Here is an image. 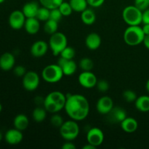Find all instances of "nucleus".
Listing matches in <instances>:
<instances>
[{"label": "nucleus", "instance_id": "nucleus-1", "mask_svg": "<svg viewBox=\"0 0 149 149\" xmlns=\"http://www.w3.org/2000/svg\"><path fill=\"white\" fill-rule=\"evenodd\" d=\"M64 109L71 119L77 122L82 121L90 113V103L82 95L70 94L66 96Z\"/></svg>", "mask_w": 149, "mask_h": 149}, {"label": "nucleus", "instance_id": "nucleus-2", "mask_svg": "<svg viewBox=\"0 0 149 149\" xmlns=\"http://www.w3.org/2000/svg\"><path fill=\"white\" fill-rule=\"evenodd\" d=\"M66 95L61 91H52L45 97L43 106L47 111L52 113H58L65 107Z\"/></svg>", "mask_w": 149, "mask_h": 149}, {"label": "nucleus", "instance_id": "nucleus-3", "mask_svg": "<svg viewBox=\"0 0 149 149\" xmlns=\"http://www.w3.org/2000/svg\"><path fill=\"white\" fill-rule=\"evenodd\" d=\"M145 33L140 26H129L124 33V40L129 46H138L143 43Z\"/></svg>", "mask_w": 149, "mask_h": 149}, {"label": "nucleus", "instance_id": "nucleus-4", "mask_svg": "<svg viewBox=\"0 0 149 149\" xmlns=\"http://www.w3.org/2000/svg\"><path fill=\"white\" fill-rule=\"evenodd\" d=\"M143 11L135 5H129L122 11V18L128 26H140L142 23Z\"/></svg>", "mask_w": 149, "mask_h": 149}, {"label": "nucleus", "instance_id": "nucleus-5", "mask_svg": "<svg viewBox=\"0 0 149 149\" xmlns=\"http://www.w3.org/2000/svg\"><path fill=\"white\" fill-rule=\"evenodd\" d=\"M48 44L52 55L54 56H58L68 46V39L63 33L57 31L56 33L50 35Z\"/></svg>", "mask_w": 149, "mask_h": 149}, {"label": "nucleus", "instance_id": "nucleus-6", "mask_svg": "<svg viewBox=\"0 0 149 149\" xmlns=\"http://www.w3.org/2000/svg\"><path fill=\"white\" fill-rule=\"evenodd\" d=\"M64 76L62 68L58 63L49 64L44 68L42 72V77L46 82L57 83L62 79Z\"/></svg>", "mask_w": 149, "mask_h": 149}, {"label": "nucleus", "instance_id": "nucleus-7", "mask_svg": "<svg viewBox=\"0 0 149 149\" xmlns=\"http://www.w3.org/2000/svg\"><path fill=\"white\" fill-rule=\"evenodd\" d=\"M60 135L65 141H73L78 137L79 134V127L77 121H65L62 126L59 128Z\"/></svg>", "mask_w": 149, "mask_h": 149}, {"label": "nucleus", "instance_id": "nucleus-8", "mask_svg": "<svg viewBox=\"0 0 149 149\" xmlns=\"http://www.w3.org/2000/svg\"><path fill=\"white\" fill-rule=\"evenodd\" d=\"M40 83V78L39 76L36 71H29L26 73L23 77V88L29 92H33L38 88Z\"/></svg>", "mask_w": 149, "mask_h": 149}, {"label": "nucleus", "instance_id": "nucleus-9", "mask_svg": "<svg viewBox=\"0 0 149 149\" xmlns=\"http://www.w3.org/2000/svg\"><path fill=\"white\" fill-rule=\"evenodd\" d=\"M26 17L22 10H14L10 13L8 18V23L10 27L14 30H20L24 27Z\"/></svg>", "mask_w": 149, "mask_h": 149}, {"label": "nucleus", "instance_id": "nucleus-10", "mask_svg": "<svg viewBox=\"0 0 149 149\" xmlns=\"http://www.w3.org/2000/svg\"><path fill=\"white\" fill-rule=\"evenodd\" d=\"M104 133L98 127H92L87 132V143L92 144L96 148L102 145L104 141Z\"/></svg>", "mask_w": 149, "mask_h": 149}, {"label": "nucleus", "instance_id": "nucleus-11", "mask_svg": "<svg viewBox=\"0 0 149 149\" xmlns=\"http://www.w3.org/2000/svg\"><path fill=\"white\" fill-rule=\"evenodd\" d=\"M78 81L80 85L86 89L93 88L96 86L97 79L95 74L91 71H82L78 77Z\"/></svg>", "mask_w": 149, "mask_h": 149}, {"label": "nucleus", "instance_id": "nucleus-12", "mask_svg": "<svg viewBox=\"0 0 149 149\" xmlns=\"http://www.w3.org/2000/svg\"><path fill=\"white\" fill-rule=\"evenodd\" d=\"M113 107V100L111 97L107 95L99 98L96 103V110L100 114L107 115Z\"/></svg>", "mask_w": 149, "mask_h": 149}, {"label": "nucleus", "instance_id": "nucleus-13", "mask_svg": "<svg viewBox=\"0 0 149 149\" xmlns=\"http://www.w3.org/2000/svg\"><path fill=\"white\" fill-rule=\"evenodd\" d=\"M49 48V44L43 40H39L33 43L30 52L34 58H42L46 55Z\"/></svg>", "mask_w": 149, "mask_h": 149}, {"label": "nucleus", "instance_id": "nucleus-14", "mask_svg": "<svg viewBox=\"0 0 149 149\" xmlns=\"http://www.w3.org/2000/svg\"><path fill=\"white\" fill-rule=\"evenodd\" d=\"M4 139L7 143L11 146H15L21 143L23 139V135L22 131L16 129V128H13L10 129L6 132L4 135Z\"/></svg>", "mask_w": 149, "mask_h": 149}, {"label": "nucleus", "instance_id": "nucleus-15", "mask_svg": "<svg viewBox=\"0 0 149 149\" xmlns=\"http://www.w3.org/2000/svg\"><path fill=\"white\" fill-rule=\"evenodd\" d=\"M58 64L62 68L65 76H72L77 72V64L73 59L68 60L60 57Z\"/></svg>", "mask_w": 149, "mask_h": 149}, {"label": "nucleus", "instance_id": "nucleus-16", "mask_svg": "<svg viewBox=\"0 0 149 149\" xmlns=\"http://www.w3.org/2000/svg\"><path fill=\"white\" fill-rule=\"evenodd\" d=\"M107 116L108 119L111 123H121L125 118L127 117L126 111L119 106L113 107Z\"/></svg>", "mask_w": 149, "mask_h": 149}, {"label": "nucleus", "instance_id": "nucleus-17", "mask_svg": "<svg viewBox=\"0 0 149 149\" xmlns=\"http://www.w3.org/2000/svg\"><path fill=\"white\" fill-rule=\"evenodd\" d=\"M15 64V58L11 52H4L0 56V68L3 71L13 69Z\"/></svg>", "mask_w": 149, "mask_h": 149}, {"label": "nucleus", "instance_id": "nucleus-18", "mask_svg": "<svg viewBox=\"0 0 149 149\" xmlns=\"http://www.w3.org/2000/svg\"><path fill=\"white\" fill-rule=\"evenodd\" d=\"M101 37L100 35L95 32L89 33L85 39V45L90 50H96L101 45Z\"/></svg>", "mask_w": 149, "mask_h": 149}, {"label": "nucleus", "instance_id": "nucleus-19", "mask_svg": "<svg viewBox=\"0 0 149 149\" xmlns=\"http://www.w3.org/2000/svg\"><path fill=\"white\" fill-rule=\"evenodd\" d=\"M24 29L29 34H36L40 29V21L36 17L26 18L24 24Z\"/></svg>", "mask_w": 149, "mask_h": 149}, {"label": "nucleus", "instance_id": "nucleus-20", "mask_svg": "<svg viewBox=\"0 0 149 149\" xmlns=\"http://www.w3.org/2000/svg\"><path fill=\"white\" fill-rule=\"evenodd\" d=\"M39 7H40L39 5V3L36 2V1H29V2L26 3L23 5L22 11H23V14L26 17V18H29V17H36Z\"/></svg>", "mask_w": 149, "mask_h": 149}, {"label": "nucleus", "instance_id": "nucleus-21", "mask_svg": "<svg viewBox=\"0 0 149 149\" xmlns=\"http://www.w3.org/2000/svg\"><path fill=\"white\" fill-rule=\"evenodd\" d=\"M121 127L127 133H133L138 130V123L132 117H126L120 123Z\"/></svg>", "mask_w": 149, "mask_h": 149}, {"label": "nucleus", "instance_id": "nucleus-22", "mask_svg": "<svg viewBox=\"0 0 149 149\" xmlns=\"http://www.w3.org/2000/svg\"><path fill=\"white\" fill-rule=\"evenodd\" d=\"M29 125V118L26 115L23 113H20L17 114L13 120V125L14 127L16 129L19 130L20 131H23L27 129Z\"/></svg>", "mask_w": 149, "mask_h": 149}, {"label": "nucleus", "instance_id": "nucleus-23", "mask_svg": "<svg viewBox=\"0 0 149 149\" xmlns=\"http://www.w3.org/2000/svg\"><path fill=\"white\" fill-rule=\"evenodd\" d=\"M135 106L137 110L141 112L149 111V96L141 95L137 97L135 101Z\"/></svg>", "mask_w": 149, "mask_h": 149}, {"label": "nucleus", "instance_id": "nucleus-24", "mask_svg": "<svg viewBox=\"0 0 149 149\" xmlns=\"http://www.w3.org/2000/svg\"><path fill=\"white\" fill-rule=\"evenodd\" d=\"M81 21L87 26L93 25L96 20V15L92 9L87 8L84 11L81 12Z\"/></svg>", "mask_w": 149, "mask_h": 149}, {"label": "nucleus", "instance_id": "nucleus-25", "mask_svg": "<svg viewBox=\"0 0 149 149\" xmlns=\"http://www.w3.org/2000/svg\"><path fill=\"white\" fill-rule=\"evenodd\" d=\"M47 111L44 106L43 107L37 106L32 111V118L37 123H41L44 122L47 118Z\"/></svg>", "mask_w": 149, "mask_h": 149}, {"label": "nucleus", "instance_id": "nucleus-26", "mask_svg": "<svg viewBox=\"0 0 149 149\" xmlns=\"http://www.w3.org/2000/svg\"><path fill=\"white\" fill-rule=\"evenodd\" d=\"M70 4L73 9V11L77 13H81L87 8L88 3L87 0H70Z\"/></svg>", "mask_w": 149, "mask_h": 149}, {"label": "nucleus", "instance_id": "nucleus-27", "mask_svg": "<svg viewBox=\"0 0 149 149\" xmlns=\"http://www.w3.org/2000/svg\"><path fill=\"white\" fill-rule=\"evenodd\" d=\"M58 29V22L55 20L49 19L47 21H45V25H44V31L45 33L47 34L52 35L53 33H56Z\"/></svg>", "mask_w": 149, "mask_h": 149}, {"label": "nucleus", "instance_id": "nucleus-28", "mask_svg": "<svg viewBox=\"0 0 149 149\" xmlns=\"http://www.w3.org/2000/svg\"><path fill=\"white\" fill-rule=\"evenodd\" d=\"M79 66L83 71H91L94 67V63L90 58H83L79 62Z\"/></svg>", "mask_w": 149, "mask_h": 149}, {"label": "nucleus", "instance_id": "nucleus-29", "mask_svg": "<svg viewBox=\"0 0 149 149\" xmlns=\"http://www.w3.org/2000/svg\"><path fill=\"white\" fill-rule=\"evenodd\" d=\"M39 1L42 6L47 7L49 10H52V9L58 8L63 0H39Z\"/></svg>", "mask_w": 149, "mask_h": 149}, {"label": "nucleus", "instance_id": "nucleus-30", "mask_svg": "<svg viewBox=\"0 0 149 149\" xmlns=\"http://www.w3.org/2000/svg\"><path fill=\"white\" fill-rule=\"evenodd\" d=\"M49 13H50V10L42 6L39 8L36 17L39 21L45 22L49 19Z\"/></svg>", "mask_w": 149, "mask_h": 149}, {"label": "nucleus", "instance_id": "nucleus-31", "mask_svg": "<svg viewBox=\"0 0 149 149\" xmlns=\"http://www.w3.org/2000/svg\"><path fill=\"white\" fill-rule=\"evenodd\" d=\"M58 9L60 10L61 13H62L63 16H65V17H68V16L71 15L73 12V9L71 7V4H70L69 2H67V1H63L61 5L59 6Z\"/></svg>", "mask_w": 149, "mask_h": 149}, {"label": "nucleus", "instance_id": "nucleus-32", "mask_svg": "<svg viewBox=\"0 0 149 149\" xmlns=\"http://www.w3.org/2000/svg\"><path fill=\"white\" fill-rule=\"evenodd\" d=\"M75 55L76 51L75 49H74V48L69 46H67L61 52V54H60L61 58H65V59L68 60L74 59V58L75 57Z\"/></svg>", "mask_w": 149, "mask_h": 149}, {"label": "nucleus", "instance_id": "nucleus-33", "mask_svg": "<svg viewBox=\"0 0 149 149\" xmlns=\"http://www.w3.org/2000/svg\"><path fill=\"white\" fill-rule=\"evenodd\" d=\"M122 96H123L124 100L127 103H133L136 100L137 94L135 93V91L132 90H126L123 92L122 93Z\"/></svg>", "mask_w": 149, "mask_h": 149}, {"label": "nucleus", "instance_id": "nucleus-34", "mask_svg": "<svg viewBox=\"0 0 149 149\" xmlns=\"http://www.w3.org/2000/svg\"><path fill=\"white\" fill-rule=\"evenodd\" d=\"M64 122L65 121L63 119L62 116L60 114H58V113H53V115L50 118V123L54 127L60 128Z\"/></svg>", "mask_w": 149, "mask_h": 149}, {"label": "nucleus", "instance_id": "nucleus-35", "mask_svg": "<svg viewBox=\"0 0 149 149\" xmlns=\"http://www.w3.org/2000/svg\"><path fill=\"white\" fill-rule=\"evenodd\" d=\"M96 87L100 93H106L110 88V84L109 81L105 79L97 80V82L96 84Z\"/></svg>", "mask_w": 149, "mask_h": 149}, {"label": "nucleus", "instance_id": "nucleus-36", "mask_svg": "<svg viewBox=\"0 0 149 149\" xmlns=\"http://www.w3.org/2000/svg\"><path fill=\"white\" fill-rule=\"evenodd\" d=\"M62 17H63L62 13H61L60 10L58 8L52 9L50 10V13H49V19L51 20H55L57 22H59L61 20Z\"/></svg>", "mask_w": 149, "mask_h": 149}, {"label": "nucleus", "instance_id": "nucleus-37", "mask_svg": "<svg viewBox=\"0 0 149 149\" xmlns=\"http://www.w3.org/2000/svg\"><path fill=\"white\" fill-rule=\"evenodd\" d=\"M135 6L143 11L149 8V0H135Z\"/></svg>", "mask_w": 149, "mask_h": 149}, {"label": "nucleus", "instance_id": "nucleus-38", "mask_svg": "<svg viewBox=\"0 0 149 149\" xmlns=\"http://www.w3.org/2000/svg\"><path fill=\"white\" fill-rule=\"evenodd\" d=\"M13 72H14L15 75L17 76V77H23L27 71H26V68L24 66L19 65L13 68Z\"/></svg>", "mask_w": 149, "mask_h": 149}, {"label": "nucleus", "instance_id": "nucleus-39", "mask_svg": "<svg viewBox=\"0 0 149 149\" xmlns=\"http://www.w3.org/2000/svg\"><path fill=\"white\" fill-rule=\"evenodd\" d=\"M87 1L88 3V5H90V7L97 8L104 4L105 0H87Z\"/></svg>", "mask_w": 149, "mask_h": 149}, {"label": "nucleus", "instance_id": "nucleus-40", "mask_svg": "<svg viewBox=\"0 0 149 149\" xmlns=\"http://www.w3.org/2000/svg\"><path fill=\"white\" fill-rule=\"evenodd\" d=\"M142 23L143 24H149V8L143 11Z\"/></svg>", "mask_w": 149, "mask_h": 149}, {"label": "nucleus", "instance_id": "nucleus-41", "mask_svg": "<svg viewBox=\"0 0 149 149\" xmlns=\"http://www.w3.org/2000/svg\"><path fill=\"white\" fill-rule=\"evenodd\" d=\"M61 148L62 149H76L77 146L73 143L72 141H66L65 143H64V144H63Z\"/></svg>", "mask_w": 149, "mask_h": 149}, {"label": "nucleus", "instance_id": "nucleus-42", "mask_svg": "<svg viewBox=\"0 0 149 149\" xmlns=\"http://www.w3.org/2000/svg\"><path fill=\"white\" fill-rule=\"evenodd\" d=\"M143 44L147 49H149V35H145V37L143 41Z\"/></svg>", "mask_w": 149, "mask_h": 149}, {"label": "nucleus", "instance_id": "nucleus-43", "mask_svg": "<svg viewBox=\"0 0 149 149\" xmlns=\"http://www.w3.org/2000/svg\"><path fill=\"white\" fill-rule=\"evenodd\" d=\"M142 29L145 35H149V24H143Z\"/></svg>", "mask_w": 149, "mask_h": 149}, {"label": "nucleus", "instance_id": "nucleus-44", "mask_svg": "<svg viewBox=\"0 0 149 149\" xmlns=\"http://www.w3.org/2000/svg\"><path fill=\"white\" fill-rule=\"evenodd\" d=\"M82 148L83 149H95L96 147L94 146L93 145H92V144L87 143V144H86L85 146H84Z\"/></svg>", "mask_w": 149, "mask_h": 149}, {"label": "nucleus", "instance_id": "nucleus-45", "mask_svg": "<svg viewBox=\"0 0 149 149\" xmlns=\"http://www.w3.org/2000/svg\"><path fill=\"white\" fill-rule=\"evenodd\" d=\"M146 90L148 91V93H149V79H148V81H147L146 84Z\"/></svg>", "mask_w": 149, "mask_h": 149}, {"label": "nucleus", "instance_id": "nucleus-46", "mask_svg": "<svg viewBox=\"0 0 149 149\" xmlns=\"http://www.w3.org/2000/svg\"><path fill=\"white\" fill-rule=\"evenodd\" d=\"M2 139H3V134H2V132L0 131V142L2 141Z\"/></svg>", "mask_w": 149, "mask_h": 149}, {"label": "nucleus", "instance_id": "nucleus-47", "mask_svg": "<svg viewBox=\"0 0 149 149\" xmlns=\"http://www.w3.org/2000/svg\"><path fill=\"white\" fill-rule=\"evenodd\" d=\"M1 111H2V105H1V103H0V113L1 112Z\"/></svg>", "mask_w": 149, "mask_h": 149}, {"label": "nucleus", "instance_id": "nucleus-48", "mask_svg": "<svg viewBox=\"0 0 149 149\" xmlns=\"http://www.w3.org/2000/svg\"><path fill=\"white\" fill-rule=\"evenodd\" d=\"M4 1H5V0H0V4H1V3L4 2Z\"/></svg>", "mask_w": 149, "mask_h": 149}]
</instances>
